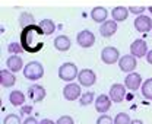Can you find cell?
Masks as SVG:
<instances>
[{"instance_id": "6da1fadb", "label": "cell", "mask_w": 152, "mask_h": 124, "mask_svg": "<svg viewBox=\"0 0 152 124\" xmlns=\"http://www.w3.org/2000/svg\"><path fill=\"white\" fill-rule=\"evenodd\" d=\"M41 35H44V32L39 28V25L32 23V25L23 26L20 31V45L28 53H38L44 47V44L39 41Z\"/></svg>"}, {"instance_id": "7a4b0ae2", "label": "cell", "mask_w": 152, "mask_h": 124, "mask_svg": "<svg viewBox=\"0 0 152 124\" xmlns=\"http://www.w3.org/2000/svg\"><path fill=\"white\" fill-rule=\"evenodd\" d=\"M23 76H25V79H28L31 82L39 80L44 76V67H42V64L38 63V61H29L23 67Z\"/></svg>"}, {"instance_id": "3957f363", "label": "cell", "mask_w": 152, "mask_h": 124, "mask_svg": "<svg viewBox=\"0 0 152 124\" xmlns=\"http://www.w3.org/2000/svg\"><path fill=\"white\" fill-rule=\"evenodd\" d=\"M79 74V70L76 67L75 63H63L60 67H58V77L63 80V82H73Z\"/></svg>"}, {"instance_id": "277c9868", "label": "cell", "mask_w": 152, "mask_h": 124, "mask_svg": "<svg viewBox=\"0 0 152 124\" xmlns=\"http://www.w3.org/2000/svg\"><path fill=\"white\" fill-rule=\"evenodd\" d=\"M101 60H102V63H105V64L118 63V60H120V53H118V50H117L115 47H111V45L104 47L102 51H101Z\"/></svg>"}, {"instance_id": "5b68a950", "label": "cell", "mask_w": 152, "mask_h": 124, "mask_svg": "<svg viewBox=\"0 0 152 124\" xmlns=\"http://www.w3.org/2000/svg\"><path fill=\"white\" fill-rule=\"evenodd\" d=\"M77 80H79L80 86L89 88V86L95 85V82H96V74H95V71L91 70V69H82V70L79 71V74H77Z\"/></svg>"}, {"instance_id": "8992f818", "label": "cell", "mask_w": 152, "mask_h": 124, "mask_svg": "<svg viewBox=\"0 0 152 124\" xmlns=\"http://www.w3.org/2000/svg\"><path fill=\"white\" fill-rule=\"evenodd\" d=\"M80 95H82V90H80V85H77V83L69 82L63 88V96L66 101H76L80 98Z\"/></svg>"}, {"instance_id": "52a82bcc", "label": "cell", "mask_w": 152, "mask_h": 124, "mask_svg": "<svg viewBox=\"0 0 152 124\" xmlns=\"http://www.w3.org/2000/svg\"><path fill=\"white\" fill-rule=\"evenodd\" d=\"M136 66H137V60L132 54H126V55L120 57V60H118V67H120V70L124 71V73L134 71Z\"/></svg>"}, {"instance_id": "ba28073f", "label": "cell", "mask_w": 152, "mask_h": 124, "mask_svg": "<svg viewBox=\"0 0 152 124\" xmlns=\"http://www.w3.org/2000/svg\"><path fill=\"white\" fill-rule=\"evenodd\" d=\"M47 92H45V88L38 85V83H34L28 88V96L29 99L34 102V104H38V102H42L44 98H45Z\"/></svg>"}, {"instance_id": "9c48e42d", "label": "cell", "mask_w": 152, "mask_h": 124, "mask_svg": "<svg viewBox=\"0 0 152 124\" xmlns=\"http://www.w3.org/2000/svg\"><path fill=\"white\" fill-rule=\"evenodd\" d=\"M76 42H77L79 47H82V48H91V47L95 44V35L91 32V31L83 29V31H80V32L77 34V36H76Z\"/></svg>"}, {"instance_id": "30bf717a", "label": "cell", "mask_w": 152, "mask_h": 124, "mask_svg": "<svg viewBox=\"0 0 152 124\" xmlns=\"http://www.w3.org/2000/svg\"><path fill=\"white\" fill-rule=\"evenodd\" d=\"M148 44L145 39H134L132 44H130V54L134 55L136 58H140V57H145L148 53Z\"/></svg>"}, {"instance_id": "8fae6325", "label": "cell", "mask_w": 152, "mask_h": 124, "mask_svg": "<svg viewBox=\"0 0 152 124\" xmlns=\"http://www.w3.org/2000/svg\"><path fill=\"white\" fill-rule=\"evenodd\" d=\"M133 25H134V29L137 32L143 34V32H148V31L152 29V19L149 16H146V15H139L137 18L134 19Z\"/></svg>"}, {"instance_id": "7c38bea8", "label": "cell", "mask_w": 152, "mask_h": 124, "mask_svg": "<svg viewBox=\"0 0 152 124\" xmlns=\"http://www.w3.org/2000/svg\"><path fill=\"white\" fill-rule=\"evenodd\" d=\"M126 86L121 83H114L110 88V98L113 102H123V99L126 98Z\"/></svg>"}, {"instance_id": "4fadbf2b", "label": "cell", "mask_w": 152, "mask_h": 124, "mask_svg": "<svg viewBox=\"0 0 152 124\" xmlns=\"http://www.w3.org/2000/svg\"><path fill=\"white\" fill-rule=\"evenodd\" d=\"M142 76L139 74V73H136V71H132V73H129L127 76H126V79H124V86L129 89V90H137V89L142 86Z\"/></svg>"}, {"instance_id": "5bb4252c", "label": "cell", "mask_w": 152, "mask_h": 124, "mask_svg": "<svg viewBox=\"0 0 152 124\" xmlns=\"http://www.w3.org/2000/svg\"><path fill=\"white\" fill-rule=\"evenodd\" d=\"M117 32V22L114 20V19H107L104 23H101V26H99V34L101 36H104V38H110V36H113L114 34Z\"/></svg>"}, {"instance_id": "9a60e30c", "label": "cell", "mask_w": 152, "mask_h": 124, "mask_svg": "<svg viewBox=\"0 0 152 124\" xmlns=\"http://www.w3.org/2000/svg\"><path fill=\"white\" fill-rule=\"evenodd\" d=\"M110 108H111V98H110V95H99L95 99V109L99 114H105Z\"/></svg>"}, {"instance_id": "2e32d148", "label": "cell", "mask_w": 152, "mask_h": 124, "mask_svg": "<svg viewBox=\"0 0 152 124\" xmlns=\"http://www.w3.org/2000/svg\"><path fill=\"white\" fill-rule=\"evenodd\" d=\"M0 83L3 88H12L16 83V77H15L13 71H10L9 69L0 70Z\"/></svg>"}, {"instance_id": "e0dca14e", "label": "cell", "mask_w": 152, "mask_h": 124, "mask_svg": "<svg viewBox=\"0 0 152 124\" xmlns=\"http://www.w3.org/2000/svg\"><path fill=\"white\" fill-rule=\"evenodd\" d=\"M108 18V10L102 6H96L91 10V19L96 23H104Z\"/></svg>"}, {"instance_id": "ac0fdd59", "label": "cell", "mask_w": 152, "mask_h": 124, "mask_svg": "<svg viewBox=\"0 0 152 124\" xmlns=\"http://www.w3.org/2000/svg\"><path fill=\"white\" fill-rule=\"evenodd\" d=\"M6 66H7V69L10 71H13V73H16L22 69V66H23V61H22V58H20V55L19 54H12L7 60H6Z\"/></svg>"}, {"instance_id": "d6986e66", "label": "cell", "mask_w": 152, "mask_h": 124, "mask_svg": "<svg viewBox=\"0 0 152 124\" xmlns=\"http://www.w3.org/2000/svg\"><path fill=\"white\" fill-rule=\"evenodd\" d=\"M129 7H124V6H117L111 10V18L115 20V22H123L126 20L127 16H129Z\"/></svg>"}, {"instance_id": "ffe728a7", "label": "cell", "mask_w": 152, "mask_h": 124, "mask_svg": "<svg viewBox=\"0 0 152 124\" xmlns=\"http://www.w3.org/2000/svg\"><path fill=\"white\" fill-rule=\"evenodd\" d=\"M70 45H72V41H70L69 36L58 35L54 38V47H56V50H58V51H67L70 48Z\"/></svg>"}, {"instance_id": "44dd1931", "label": "cell", "mask_w": 152, "mask_h": 124, "mask_svg": "<svg viewBox=\"0 0 152 124\" xmlns=\"http://www.w3.org/2000/svg\"><path fill=\"white\" fill-rule=\"evenodd\" d=\"M25 101H26V96L20 90H12L9 93V102L13 106H22L25 104Z\"/></svg>"}, {"instance_id": "7402d4cb", "label": "cell", "mask_w": 152, "mask_h": 124, "mask_svg": "<svg viewBox=\"0 0 152 124\" xmlns=\"http://www.w3.org/2000/svg\"><path fill=\"white\" fill-rule=\"evenodd\" d=\"M38 25H39V28L42 29L44 35H51V34L56 31V23H54L51 19H42Z\"/></svg>"}, {"instance_id": "603a6c76", "label": "cell", "mask_w": 152, "mask_h": 124, "mask_svg": "<svg viewBox=\"0 0 152 124\" xmlns=\"http://www.w3.org/2000/svg\"><path fill=\"white\" fill-rule=\"evenodd\" d=\"M140 89H142V95H143V98H146V99L152 101V77L146 79V80L142 83Z\"/></svg>"}, {"instance_id": "cb8c5ba5", "label": "cell", "mask_w": 152, "mask_h": 124, "mask_svg": "<svg viewBox=\"0 0 152 124\" xmlns=\"http://www.w3.org/2000/svg\"><path fill=\"white\" fill-rule=\"evenodd\" d=\"M95 99V92H85V93H82L80 95V98H79V104L82 106H88L91 105L92 102H94Z\"/></svg>"}, {"instance_id": "d4e9b609", "label": "cell", "mask_w": 152, "mask_h": 124, "mask_svg": "<svg viewBox=\"0 0 152 124\" xmlns=\"http://www.w3.org/2000/svg\"><path fill=\"white\" fill-rule=\"evenodd\" d=\"M34 22H35V19H34V16H32L31 13H28V12H22V13H20V16H19V23H20L22 26L32 25Z\"/></svg>"}, {"instance_id": "484cf974", "label": "cell", "mask_w": 152, "mask_h": 124, "mask_svg": "<svg viewBox=\"0 0 152 124\" xmlns=\"http://www.w3.org/2000/svg\"><path fill=\"white\" fill-rule=\"evenodd\" d=\"M132 120L129 117V114L126 112H118L115 117H114V124H130Z\"/></svg>"}, {"instance_id": "4316f807", "label": "cell", "mask_w": 152, "mask_h": 124, "mask_svg": "<svg viewBox=\"0 0 152 124\" xmlns=\"http://www.w3.org/2000/svg\"><path fill=\"white\" fill-rule=\"evenodd\" d=\"M3 124H22L20 123V115H18V114H7L3 118Z\"/></svg>"}, {"instance_id": "83f0119b", "label": "cell", "mask_w": 152, "mask_h": 124, "mask_svg": "<svg viewBox=\"0 0 152 124\" xmlns=\"http://www.w3.org/2000/svg\"><path fill=\"white\" fill-rule=\"evenodd\" d=\"M7 51L10 54H20V53H23L25 50H23V47L20 45V42H10V44L7 45Z\"/></svg>"}, {"instance_id": "f1b7e54d", "label": "cell", "mask_w": 152, "mask_h": 124, "mask_svg": "<svg viewBox=\"0 0 152 124\" xmlns=\"http://www.w3.org/2000/svg\"><path fill=\"white\" fill-rule=\"evenodd\" d=\"M96 124H114V120L111 118V117H110V115H107V114H102L101 117H98Z\"/></svg>"}, {"instance_id": "f546056e", "label": "cell", "mask_w": 152, "mask_h": 124, "mask_svg": "<svg viewBox=\"0 0 152 124\" xmlns=\"http://www.w3.org/2000/svg\"><path fill=\"white\" fill-rule=\"evenodd\" d=\"M56 124H75V121L70 115H61L56 121Z\"/></svg>"}, {"instance_id": "4dcf8cb0", "label": "cell", "mask_w": 152, "mask_h": 124, "mask_svg": "<svg viewBox=\"0 0 152 124\" xmlns=\"http://www.w3.org/2000/svg\"><path fill=\"white\" fill-rule=\"evenodd\" d=\"M145 10H146V9H145L143 6H130V7H129V12L133 13V15H142Z\"/></svg>"}, {"instance_id": "1f68e13d", "label": "cell", "mask_w": 152, "mask_h": 124, "mask_svg": "<svg viewBox=\"0 0 152 124\" xmlns=\"http://www.w3.org/2000/svg\"><path fill=\"white\" fill-rule=\"evenodd\" d=\"M22 124H39V123L37 121V118H35V117H28V118H26Z\"/></svg>"}, {"instance_id": "d6a6232c", "label": "cell", "mask_w": 152, "mask_h": 124, "mask_svg": "<svg viewBox=\"0 0 152 124\" xmlns=\"http://www.w3.org/2000/svg\"><path fill=\"white\" fill-rule=\"evenodd\" d=\"M145 57H146V61H148L149 64H152V50H149V51L146 53V55H145Z\"/></svg>"}, {"instance_id": "836d02e7", "label": "cell", "mask_w": 152, "mask_h": 124, "mask_svg": "<svg viewBox=\"0 0 152 124\" xmlns=\"http://www.w3.org/2000/svg\"><path fill=\"white\" fill-rule=\"evenodd\" d=\"M39 124H56L53 120H50V118H44V120H41Z\"/></svg>"}, {"instance_id": "e575fe53", "label": "cell", "mask_w": 152, "mask_h": 124, "mask_svg": "<svg viewBox=\"0 0 152 124\" xmlns=\"http://www.w3.org/2000/svg\"><path fill=\"white\" fill-rule=\"evenodd\" d=\"M130 124H143V121L142 120H133Z\"/></svg>"}, {"instance_id": "d590c367", "label": "cell", "mask_w": 152, "mask_h": 124, "mask_svg": "<svg viewBox=\"0 0 152 124\" xmlns=\"http://www.w3.org/2000/svg\"><path fill=\"white\" fill-rule=\"evenodd\" d=\"M148 10L151 12V15H152V6H149V7H148Z\"/></svg>"}]
</instances>
